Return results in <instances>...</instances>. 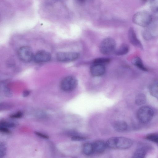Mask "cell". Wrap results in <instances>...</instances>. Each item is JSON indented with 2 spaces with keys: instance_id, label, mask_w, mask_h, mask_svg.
<instances>
[{
  "instance_id": "obj_23",
  "label": "cell",
  "mask_w": 158,
  "mask_h": 158,
  "mask_svg": "<svg viewBox=\"0 0 158 158\" xmlns=\"http://www.w3.org/2000/svg\"><path fill=\"white\" fill-rule=\"evenodd\" d=\"M158 0H151L150 2V8L151 10L154 12L158 11Z\"/></svg>"
},
{
  "instance_id": "obj_1",
  "label": "cell",
  "mask_w": 158,
  "mask_h": 158,
  "mask_svg": "<svg viewBox=\"0 0 158 158\" xmlns=\"http://www.w3.org/2000/svg\"><path fill=\"white\" fill-rule=\"evenodd\" d=\"M106 143L107 146L110 148L125 149L130 148L133 144V142L127 138L118 137L109 138Z\"/></svg>"
},
{
  "instance_id": "obj_30",
  "label": "cell",
  "mask_w": 158,
  "mask_h": 158,
  "mask_svg": "<svg viewBox=\"0 0 158 158\" xmlns=\"http://www.w3.org/2000/svg\"><path fill=\"white\" fill-rule=\"evenodd\" d=\"M30 94V91L28 90H24L22 93V95L23 97H26L28 96Z\"/></svg>"
},
{
  "instance_id": "obj_15",
  "label": "cell",
  "mask_w": 158,
  "mask_h": 158,
  "mask_svg": "<svg viewBox=\"0 0 158 158\" xmlns=\"http://www.w3.org/2000/svg\"><path fill=\"white\" fill-rule=\"evenodd\" d=\"M132 63L139 69L144 71H148V69L144 65L141 59L139 57H135L131 60Z\"/></svg>"
},
{
  "instance_id": "obj_18",
  "label": "cell",
  "mask_w": 158,
  "mask_h": 158,
  "mask_svg": "<svg viewBox=\"0 0 158 158\" xmlns=\"http://www.w3.org/2000/svg\"><path fill=\"white\" fill-rule=\"evenodd\" d=\"M146 154V150L143 147L137 149L134 152L133 157L136 158H143L145 157Z\"/></svg>"
},
{
  "instance_id": "obj_13",
  "label": "cell",
  "mask_w": 158,
  "mask_h": 158,
  "mask_svg": "<svg viewBox=\"0 0 158 158\" xmlns=\"http://www.w3.org/2000/svg\"><path fill=\"white\" fill-rule=\"evenodd\" d=\"M129 47L126 44H121L119 47L116 49L114 54L117 56H122L127 54L129 50Z\"/></svg>"
},
{
  "instance_id": "obj_7",
  "label": "cell",
  "mask_w": 158,
  "mask_h": 158,
  "mask_svg": "<svg viewBox=\"0 0 158 158\" xmlns=\"http://www.w3.org/2000/svg\"><path fill=\"white\" fill-rule=\"evenodd\" d=\"M79 56V54L75 52H61L57 53L56 57L60 61L68 62L76 60Z\"/></svg>"
},
{
  "instance_id": "obj_24",
  "label": "cell",
  "mask_w": 158,
  "mask_h": 158,
  "mask_svg": "<svg viewBox=\"0 0 158 158\" xmlns=\"http://www.w3.org/2000/svg\"><path fill=\"white\" fill-rule=\"evenodd\" d=\"M146 139L150 141L157 143L158 141V135L156 134H151L146 136Z\"/></svg>"
},
{
  "instance_id": "obj_25",
  "label": "cell",
  "mask_w": 158,
  "mask_h": 158,
  "mask_svg": "<svg viewBox=\"0 0 158 158\" xmlns=\"http://www.w3.org/2000/svg\"><path fill=\"white\" fill-rule=\"evenodd\" d=\"M23 115L22 112L19 111L11 114L10 115V117L12 118H21Z\"/></svg>"
},
{
  "instance_id": "obj_2",
  "label": "cell",
  "mask_w": 158,
  "mask_h": 158,
  "mask_svg": "<svg viewBox=\"0 0 158 158\" xmlns=\"http://www.w3.org/2000/svg\"><path fill=\"white\" fill-rule=\"evenodd\" d=\"M152 19L151 15L146 11H141L135 13L133 17V22L135 24L142 27L148 26Z\"/></svg>"
},
{
  "instance_id": "obj_22",
  "label": "cell",
  "mask_w": 158,
  "mask_h": 158,
  "mask_svg": "<svg viewBox=\"0 0 158 158\" xmlns=\"http://www.w3.org/2000/svg\"><path fill=\"white\" fill-rule=\"evenodd\" d=\"M7 147L5 143L0 140V158L4 157L6 154Z\"/></svg>"
},
{
  "instance_id": "obj_12",
  "label": "cell",
  "mask_w": 158,
  "mask_h": 158,
  "mask_svg": "<svg viewBox=\"0 0 158 158\" xmlns=\"http://www.w3.org/2000/svg\"><path fill=\"white\" fill-rule=\"evenodd\" d=\"M114 130L119 132L125 131L127 128V125L124 121H118L115 122L113 125Z\"/></svg>"
},
{
  "instance_id": "obj_26",
  "label": "cell",
  "mask_w": 158,
  "mask_h": 158,
  "mask_svg": "<svg viewBox=\"0 0 158 158\" xmlns=\"http://www.w3.org/2000/svg\"><path fill=\"white\" fill-rule=\"evenodd\" d=\"M4 92L5 95L7 97H10L12 96V93L10 89L7 87L4 88Z\"/></svg>"
},
{
  "instance_id": "obj_9",
  "label": "cell",
  "mask_w": 158,
  "mask_h": 158,
  "mask_svg": "<svg viewBox=\"0 0 158 158\" xmlns=\"http://www.w3.org/2000/svg\"><path fill=\"white\" fill-rule=\"evenodd\" d=\"M128 35L129 42L132 45L141 49H143V45L140 41L138 38L132 28L131 27L129 29Z\"/></svg>"
},
{
  "instance_id": "obj_27",
  "label": "cell",
  "mask_w": 158,
  "mask_h": 158,
  "mask_svg": "<svg viewBox=\"0 0 158 158\" xmlns=\"http://www.w3.org/2000/svg\"><path fill=\"white\" fill-rule=\"evenodd\" d=\"M0 132L4 134H8L11 133V131L10 130V129L0 126Z\"/></svg>"
},
{
  "instance_id": "obj_6",
  "label": "cell",
  "mask_w": 158,
  "mask_h": 158,
  "mask_svg": "<svg viewBox=\"0 0 158 158\" xmlns=\"http://www.w3.org/2000/svg\"><path fill=\"white\" fill-rule=\"evenodd\" d=\"M18 55L20 60L24 62H29L33 58L34 54L31 48L28 46H23L18 50Z\"/></svg>"
},
{
  "instance_id": "obj_16",
  "label": "cell",
  "mask_w": 158,
  "mask_h": 158,
  "mask_svg": "<svg viewBox=\"0 0 158 158\" xmlns=\"http://www.w3.org/2000/svg\"><path fill=\"white\" fill-rule=\"evenodd\" d=\"M17 123L12 121L2 120L0 121V126L10 129L17 126Z\"/></svg>"
},
{
  "instance_id": "obj_20",
  "label": "cell",
  "mask_w": 158,
  "mask_h": 158,
  "mask_svg": "<svg viewBox=\"0 0 158 158\" xmlns=\"http://www.w3.org/2000/svg\"><path fill=\"white\" fill-rule=\"evenodd\" d=\"M13 106V104L11 103L6 102H0V112L9 110L11 109Z\"/></svg>"
},
{
  "instance_id": "obj_17",
  "label": "cell",
  "mask_w": 158,
  "mask_h": 158,
  "mask_svg": "<svg viewBox=\"0 0 158 158\" xmlns=\"http://www.w3.org/2000/svg\"><path fill=\"white\" fill-rule=\"evenodd\" d=\"M82 151L84 154L87 155H90L94 153L92 143H86L82 147Z\"/></svg>"
},
{
  "instance_id": "obj_31",
  "label": "cell",
  "mask_w": 158,
  "mask_h": 158,
  "mask_svg": "<svg viewBox=\"0 0 158 158\" xmlns=\"http://www.w3.org/2000/svg\"><path fill=\"white\" fill-rule=\"evenodd\" d=\"M81 2H85L86 0H78Z\"/></svg>"
},
{
  "instance_id": "obj_28",
  "label": "cell",
  "mask_w": 158,
  "mask_h": 158,
  "mask_svg": "<svg viewBox=\"0 0 158 158\" xmlns=\"http://www.w3.org/2000/svg\"><path fill=\"white\" fill-rule=\"evenodd\" d=\"M72 139L74 141H82L85 139V138L79 136H74L72 137Z\"/></svg>"
},
{
  "instance_id": "obj_3",
  "label": "cell",
  "mask_w": 158,
  "mask_h": 158,
  "mask_svg": "<svg viewBox=\"0 0 158 158\" xmlns=\"http://www.w3.org/2000/svg\"><path fill=\"white\" fill-rule=\"evenodd\" d=\"M115 40L111 38H106L101 42L99 46L101 53L104 55H109L114 53L116 49Z\"/></svg>"
},
{
  "instance_id": "obj_4",
  "label": "cell",
  "mask_w": 158,
  "mask_h": 158,
  "mask_svg": "<svg viewBox=\"0 0 158 158\" xmlns=\"http://www.w3.org/2000/svg\"><path fill=\"white\" fill-rule=\"evenodd\" d=\"M154 115V111L151 107L144 106L140 107L137 113V117L141 123H146L150 122Z\"/></svg>"
},
{
  "instance_id": "obj_8",
  "label": "cell",
  "mask_w": 158,
  "mask_h": 158,
  "mask_svg": "<svg viewBox=\"0 0 158 158\" xmlns=\"http://www.w3.org/2000/svg\"><path fill=\"white\" fill-rule=\"evenodd\" d=\"M51 55L48 52L42 50L38 51L34 55L33 59L37 63H43L50 60Z\"/></svg>"
},
{
  "instance_id": "obj_11",
  "label": "cell",
  "mask_w": 158,
  "mask_h": 158,
  "mask_svg": "<svg viewBox=\"0 0 158 158\" xmlns=\"http://www.w3.org/2000/svg\"><path fill=\"white\" fill-rule=\"evenodd\" d=\"M92 144L94 152L98 154L103 152L107 146L106 143L101 140L96 141Z\"/></svg>"
},
{
  "instance_id": "obj_21",
  "label": "cell",
  "mask_w": 158,
  "mask_h": 158,
  "mask_svg": "<svg viewBox=\"0 0 158 158\" xmlns=\"http://www.w3.org/2000/svg\"><path fill=\"white\" fill-rule=\"evenodd\" d=\"M110 60V59L107 58H99L94 59L92 63L98 64L105 65L108 64Z\"/></svg>"
},
{
  "instance_id": "obj_5",
  "label": "cell",
  "mask_w": 158,
  "mask_h": 158,
  "mask_svg": "<svg viewBox=\"0 0 158 158\" xmlns=\"http://www.w3.org/2000/svg\"><path fill=\"white\" fill-rule=\"evenodd\" d=\"M77 80L74 77L69 76L62 80L60 86L63 91L69 92L74 90L77 86Z\"/></svg>"
},
{
  "instance_id": "obj_29",
  "label": "cell",
  "mask_w": 158,
  "mask_h": 158,
  "mask_svg": "<svg viewBox=\"0 0 158 158\" xmlns=\"http://www.w3.org/2000/svg\"><path fill=\"white\" fill-rule=\"evenodd\" d=\"M35 134L38 135V136L42 137L43 138H44L45 139H47L48 138V137L46 135H45L44 134L42 133H40L39 132H35Z\"/></svg>"
},
{
  "instance_id": "obj_10",
  "label": "cell",
  "mask_w": 158,
  "mask_h": 158,
  "mask_svg": "<svg viewBox=\"0 0 158 158\" xmlns=\"http://www.w3.org/2000/svg\"><path fill=\"white\" fill-rule=\"evenodd\" d=\"M106 71L104 65L96 63H93L90 68V72L94 77H99L103 75Z\"/></svg>"
},
{
  "instance_id": "obj_14",
  "label": "cell",
  "mask_w": 158,
  "mask_h": 158,
  "mask_svg": "<svg viewBox=\"0 0 158 158\" xmlns=\"http://www.w3.org/2000/svg\"><path fill=\"white\" fill-rule=\"evenodd\" d=\"M149 91L150 94L153 97L158 98V80L156 79L151 84L149 87Z\"/></svg>"
},
{
  "instance_id": "obj_19",
  "label": "cell",
  "mask_w": 158,
  "mask_h": 158,
  "mask_svg": "<svg viewBox=\"0 0 158 158\" xmlns=\"http://www.w3.org/2000/svg\"><path fill=\"white\" fill-rule=\"evenodd\" d=\"M146 98L145 95L143 94H138L135 97V102L138 106L142 105L146 102Z\"/></svg>"
}]
</instances>
